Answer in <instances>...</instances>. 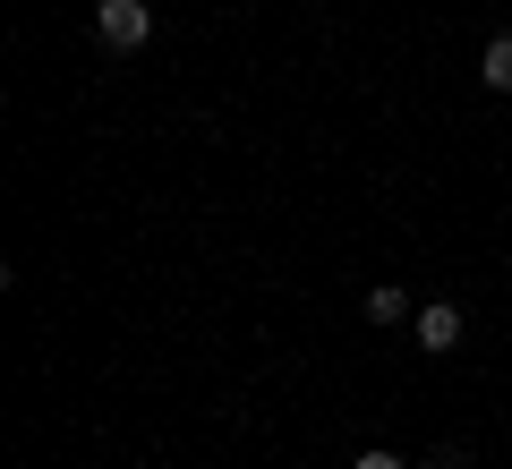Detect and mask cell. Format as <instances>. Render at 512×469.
<instances>
[{"label": "cell", "instance_id": "1", "mask_svg": "<svg viewBox=\"0 0 512 469\" xmlns=\"http://www.w3.org/2000/svg\"><path fill=\"white\" fill-rule=\"evenodd\" d=\"M94 35H103L111 52H137V43L154 35V9L146 0H103V9H94Z\"/></svg>", "mask_w": 512, "mask_h": 469}, {"label": "cell", "instance_id": "2", "mask_svg": "<svg viewBox=\"0 0 512 469\" xmlns=\"http://www.w3.org/2000/svg\"><path fill=\"white\" fill-rule=\"evenodd\" d=\"M410 333H419V350H436V359H444V350H461V307L453 299L419 307V325H410Z\"/></svg>", "mask_w": 512, "mask_h": 469}, {"label": "cell", "instance_id": "3", "mask_svg": "<svg viewBox=\"0 0 512 469\" xmlns=\"http://www.w3.org/2000/svg\"><path fill=\"white\" fill-rule=\"evenodd\" d=\"M478 77H487L495 94H512V35H495L487 52H478Z\"/></svg>", "mask_w": 512, "mask_h": 469}, {"label": "cell", "instance_id": "4", "mask_svg": "<svg viewBox=\"0 0 512 469\" xmlns=\"http://www.w3.org/2000/svg\"><path fill=\"white\" fill-rule=\"evenodd\" d=\"M367 316H376V325H402L410 299H402V290H367Z\"/></svg>", "mask_w": 512, "mask_h": 469}, {"label": "cell", "instance_id": "5", "mask_svg": "<svg viewBox=\"0 0 512 469\" xmlns=\"http://www.w3.org/2000/svg\"><path fill=\"white\" fill-rule=\"evenodd\" d=\"M350 469H402V452H359Z\"/></svg>", "mask_w": 512, "mask_h": 469}]
</instances>
